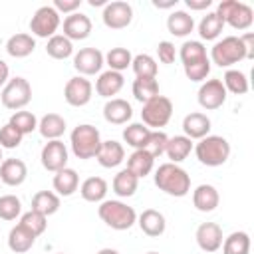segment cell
Returning <instances> with one entry per match:
<instances>
[{
  "mask_svg": "<svg viewBox=\"0 0 254 254\" xmlns=\"http://www.w3.org/2000/svg\"><path fill=\"white\" fill-rule=\"evenodd\" d=\"M131 69L135 71L137 77H157V60L149 54H137L133 56Z\"/></svg>",
  "mask_w": 254,
  "mask_h": 254,
  "instance_id": "b9f144b4",
  "label": "cell"
},
{
  "mask_svg": "<svg viewBox=\"0 0 254 254\" xmlns=\"http://www.w3.org/2000/svg\"><path fill=\"white\" fill-rule=\"evenodd\" d=\"M131 91L137 101L145 103V101L153 99L155 95H159V81H157V77H135Z\"/></svg>",
  "mask_w": 254,
  "mask_h": 254,
  "instance_id": "8d00e7d4",
  "label": "cell"
},
{
  "mask_svg": "<svg viewBox=\"0 0 254 254\" xmlns=\"http://www.w3.org/2000/svg\"><path fill=\"white\" fill-rule=\"evenodd\" d=\"M52 185H54V190L58 196H71L79 189V175L73 169L64 167L62 171L54 173Z\"/></svg>",
  "mask_w": 254,
  "mask_h": 254,
  "instance_id": "cb8c5ba5",
  "label": "cell"
},
{
  "mask_svg": "<svg viewBox=\"0 0 254 254\" xmlns=\"http://www.w3.org/2000/svg\"><path fill=\"white\" fill-rule=\"evenodd\" d=\"M151 129L145 127L143 123H129L125 129H123V141L133 147V149H143L147 137H149Z\"/></svg>",
  "mask_w": 254,
  "mask_h": 254,
  "instance_id": "60d3db41",
  "label": "cell"
},
{
  "mask_svg": "<svg viewBox=\"0 0 254 254\" xmlns=\"http://www.w3.org/2000/svg\"><path fill=\"white\" fill-rule=\"evenodd\" d=\"M103 65H105V58L103 52L97 48H81L79 52L73 54V69L83 77L101 73Z\"/></svg>",
  "mask_w": 254,
  "mask_h": 254,
  "instance_id": "4fadbf2b",
  "label": "cell"
},
{
  "mask_svg": "<svg viewBox=\"0 0 254 254\" xmlns=\"http://www.w3.org/2000/svg\"><path fill=\"white\" fill-rule=\"evenodd\" d=\"M157 56H159V62L161 64H173L175 62V58H177V50H175V44L173 42H169V40H163V42H159V46H157Z\"/></svg>",
  "mask_w": 254,
  "mask_h": 254,
  "instance_id": "681fc988",
  "label": "cell"
},
{
  "mask_svg": "<svg viewBox=\"0 0 254 254\" xmlns=\"http://www.w3.org/2000/svg\"><path fill=\"white\" fill-rule=\"evenodd\" d=\"M153 181L159 190L169 196H187L190 192V175L177 163H163L153 175Z\"/></svg>",
  "mask_w": 254,
  "mask_h": 254,
  "instance_id": "6da1fadb",
  "label": "cell"
},
{
  "mask_svg": "<svg viewBox=\"0 0 254 254\" xmlns=\"http://www.w3.org/2000/svg\"><path fill=\"white\" fill-rule=\"evenodd\" d=\"M105 58V65H109L111 71H123L127 67H131V62H133V56L127 48H111L107 54H103Z\"/></svg>",
  "mask_w": 254,
  "mask_h": 254,
  "instance_id": "f35d334b",
  "label": "cell"
},
{
  "mask_svg": "<svg viewBox=\"0 0 254 254\" xmlns=\"http://www.w3.org/2000/svg\"><path fill=\"white\" fill-rule=\"evenodd\" d=\"M103 117L111 125H125L133 117V107H131V103L127 99L113 97V99H107L105 101V105H103Z\"/></svg>",
  "mask_w": 254,
  "mask_h": 254,
  "instance_id": "e0dca14e",
  "label": "cell"
},
{
  "mask_svg": "<svg viewBox=\"0 0 254 254\" xmlns=\"http://www.w3.org/2000/svg\"><path fill=\"white\" fill-rule=\"evenodd\" d=\"M167 141H169V135H167L165 131H151L149 137H147V141H145V145H143V149H145L153 159H157V157L165 155Z\"/></svg>",
  "mask_w": 254,
  "mask_h": 254,
  "instance_id": "bcb514c9",
  "label": "cell"
},
{
  "mask_svg": "<svg viewBox=\"0 0 254 254\" xmlns=\"http://www.w3.org/2000/svg\"><path fill=\"white\" fill-rule=\"evenodd\" d=\"M101 20L111 30H123L133 22V6L125 0H113L103 6Z\"/></svg>",
  "mask_w": 254,
  "mask_h": 254,
  "instance_id": "30bf717a",
  "label": "cell"
},
{
  "mask_svg": "<svg viewBox=\"0 0 254 254\" xmlns=\"http://www.w3.org/2000/svg\"><path fill=\"white\" fill-rule=\"evenodd\" d=\"M69 145H71V153L81 159H95L99 147H101V133L97 127L89 125V123H81L77 127H73V131L69 133Z\"/></svg>",
  "mask_w": 254,
  "mask_h": 254,
  "instance_id": "277c9868",
  "label": "cell"
},
{
  "mask_svg": "<svg viewBox=\"0 0 254 254\" xmlns=\"http://www.w3.org/2000/svg\"><path fill=\"white\" fill-rule=\"evenodd\" d=\"M185 4L189 10L200 12V10H208L212 6V0H185Z\"/></svg>",
  "mask_w": 254,
  "mask_h": 254,
  "instance_id": "f5cc1de1",
  "label": "cell"
},
{
  "mask_svg": "<svg viewBox=\"0 0 254 254\" xmlns=\"http://www.w3.org/2000/svg\"><path fill=\"white\" fill-rule=\"evenodd\" d=\"M113 192L119 196V198H129L137 192V187H139V179L129 171V169H121L115 177H113Z\"/></svg>",
  "mask_w": 254,
  "mask_h": 254,
  "instance_id": "4dcf8cb0",
  "label": "cell"
},
{
  "mask_svg": "<svg viewBox=\"0 0 254 254\" xmlns=\"http://www.w3.org/2000/svg\"><path fill=\"white\" fill-rule=\"evenodd\" d=\"M97 254H119V252H117L115 248H101Z\"/></svg>",
  "mask_w": 254,
  "mask_h": 254,
  "instance_id": "9f6ffc18",
  "label": "cell"
},
{
  "mask_svg": "<svg viewBox=\"0 0 254 254\" xmlns=\"http://www.w3.org/2000/svg\"><path fill=\"white\" fill-rule=\"evenodd\" d=\"M173 117V101L167 95H155L153 99L143 103L141 109V123L145 127H149L151 131H161V127H165Z\"/></svg>",
  "mask_w": 254,
  "mask_h": 254,
  "instance_id": "8992f818",
  "label": "cell"
},
{
  "mask_svg": "<svg viewBox=\"0 0 254 254\" xmlns=\"http://www.w3.org/2000/svg\"><path fill=\"white\" fill-rule=\"evenodd\" d=\"M183 69H185L187 79H190V81H200V83H202V81L208 77V73H210V60H208V58L198 60V62H194V64L183 65Z\"/></svg>",
  "mask_w": 254,
  "mask_h": 254,
  "instance_id": "7dc6e473",
  "label": "cell"
},
{
  "mask_svg": "<svg viewBox=\"0 0 254 254\" xmlns=\"http://www.w3.org/2000/svg\"><path fill=\"white\" fill-rule=\"evenodd\" d=\"M8 123L14 125L22 135H28V133H32V131L38 129V117H36L32 111H26V109L14 111Z\"/></svg>",
  "mask_w": 254,
  "mask_h": 254,
  "instance_id": "ee69618b",
  "label": "cell"
},
{
  "mask_svg": "<svg viewBox=\"0 0 254 254\" xmlns=\"http://www.w3.org/2000/svg\"><path fill=\"white\" fill-rule=\"evenodd\" d=\"M67 147L62 139H54V141H48L44 147H42V153H40V161H42V167L50 173H58L62 171L64 167H67Z\"/></svg>",
  "mask_w": 254,
  "mask_h": 254,
  "instance_id": "5bb4252c",
  "label": "cell"
},
{
  "mask_svg": "<svg viewBox=\"0 0 254 254\" xmlns=\"http://www.w3.org/2000/svg\"><path fill=\"white\" fill-rule=\"evenodd\" d=\"M20 226H24L28 232H32L36 238L40 236V234H44L46 232V228H48V216H44V214H40V212H36V210H28V212H24L22 216H20V222H18Z\"/></svg>",
  "mask_w": 254,
  "mask_h": 254,
  "instance_id": "7bdbcfd3",
  "label": "cell"
},
{
  "mask_svg": "<svg viewBox=\"0 0 254 254\" xmlns=\"http://www.w3.org/2000/svg\"><path fill=\"white\" fill-rule=\"evenodd\" d=\"M2 161H4V157H2V147H0V165H2Z\"/></svg>",
  "mask_w": 254,
  "mask_h": 254,
  "instance_id": "680465c9",
  "label": "cell"
},
{
  "mask_svg": "<svg viewBox=\"0 0 254 254\" xmlns=\"http://www.w3.org/2000/svg\"><path fill=\"white\" fill-rule=\"evenodd\" d=\"M0 185H2V183H0Z\"/></svg>",
  "mask_w": 254,
  "mask_h": 254,
  "instance_id": "6125c7cd",
  "label": "cell"
},
{
  "mask_svg": "<svg viewBox=\"0 0 254 254\" xmlns=\"http://www.w3.org/2000/svg\"><path fill=\"white\" fill-rule=\"evenodd\" d=\"M58 254H64V252H58Z\"/></svg>",
  "mask_w": 254,
  "mask_h": 254,
  "instance_id": "94428289",
  "label": "cell"
},
{
  "mask_svg": "<svg viewBox=\"0 0 254 254\" xmlns=\"http://www.w3.org/2000/svg\"><path fill=\"white\" fill-rule=\"evenodd\" d=\"M167 30L175 38H187L194 30V18L185 10H175L167 18Z\"/></svg>",
  "mask_w": 254,
  "mask_h": 254,
  "instance_id": "83f0119b",
  "label": "cell"
},
{
  "mask_svg": "<svg viewBox=\"0 0 254 254\" xmlns=\"http://www.w3.org/2000/svg\"><path fill=\"white\" fill-rule=\"evenodd\" d=\"M107 181L103 177H87L79 185V194L87 202H103L107 196Z\"/></svg>",
  "mask_w": 254,
  "mask_h": 254,
  "instance_id": "4316f807",
  "label": "cell"
},
{
  "mask_svg": "<svg viewBox=\"0 0 254 254\" xmlns=\"http://www.w3.org/2000/svg\"><path fill=\"white\" fill-rule=\"evenodd\" d=\"M145 254H159V252H145Z\"/></svg>",
  "mask_w": 254,
  "mask_h": 254,
  "instance_id": "91938a15",
  "label": "cell"
},
{
  "mask_svg": "<svg viewBox=\"0 0 254 254\" xmlns=\"http://www.w3.org/2000/svg\"><path fill=\"white\" fill-rule=\"evenodd\" d=\"M155 167V159L145 151V149H135L129 157H127V169L137 177V179H145L147 175H151Z\"/></svg>",
  "mask_w": 254,
  "mask_h": 254,
  "instance_id": "f546056e",
  "label": "cell"
},
{
  "mask_svg": "<svg viewBox=\"0 0 254 254\" xmlns=\"http://www.w3.org/2000/svg\"><path fill=\"white\" fill-rule=\"evenodd\" d=\"M196 159L204 167H220L230 157V143L222 135H206L192 147Z\"/></svg>",
  "mask_w": 254,
  "mask_h": 254,
  "instance_id": "3957f363",
  "label": "cell"
},
{
  "mask_svg": "<svg viewBox=\"0 0 254 254\" xmlns=\"http://www.w3.org/2000/svg\"><path fill=\"white\" fill-rule=\"evenodd\" d=\"M192 204L198 212H212L216 210V206L220 204V194L216 190V187L202 183L192 190Z\"/></svg>",
  "mask_w": 254,
  "mask_h": 254,
  "instance_id": "603a6c76",
  "label": "cell"
},
{
  "mask_svg": "<svg viewBox=\"0 0 254 254\" xmlns=\"http://www.w3.org/2000/svg\"><path fill=\"white\" fill-rule=\"evenodd\" d=\"M60 26H62V16L56 12L54 6H48V4L46 6H40L34 12L32 20H30V32L36 38L50 40L52 36H56V32L60 30Z\"/></svg>",
  "mask_w": 254,
  "mask_h": 254,
  "instance_id": "9c48e42d",
  "label": "cell"
},
{
  "mask_svg": "<svg viewBox=\"0 0 254 254\" xmlns=\"http://www.w3.org/2000/svg\"><path fill=\"white\" fill-rule=\"evenodd\" d=\"M89 4H91V6H105L107 2H105V0H89Z\"/></svg>",
  "mask_w": 254,
  "mask_h": 254,
  "instance_id": "6f0895ef",
  "label": "cell"
},
{
  "mask_svg": "<svg viewBox=\"0 0 254 254\" xmlns=\"http://www.w3.org/2000/svg\"><path fill=\"white\" fill-rule=\"evenodd\" d=\"M91 28H93V24H91L89 16L83 12H73L64 18V36L69 42H79V40L89 38Z\"/></svg>",
  "mask_w": 254,
  "mask_h": 254,
  "instance_id": "2e32d148",
  "label": "cell"
},
{
  "mask_svg": "<svg viewBox=\"0 0 254 254\" xmlns=\"http://www.w3.org/2000/svg\"><path fill=\"white\" fill-rule=\"evenodd\" d=\"M175 4H177V0H169V2H159V0H153V6H155V8H163V10H165V8H173Z\"/></svg>",
  "mask_w": 254,
  "mask_h": 254,
  "instance_id": "11a10c76",
  "label": "cell"
},
{
  "mask_svg": "<svg viewBox=\"0 0 254 254\" xmlns=\"http://www.w3.org/2000/svg\"><path fill=\"white\" fill-rule=\"evenodd\" d=\"M214 12L222 18L224 24H228L234 30H248L254 22V10L246 2L222 0V2H218Z\"/></svg>",
  "mask_w": 254,
  "mask_h": 254,
  "instance_id": "52a82bcc",
  "label": "cell"
},
{
  "mask_svg": "<svg viewBox=\"0 0 254 254\" xmlns=\"http://www.w3.org/2000/svg\"><path fill=\"white\" fill-rule=\"evenodd\" d=\"M54 8H56V12L62 16V14H73V12H77L79 10V6H81V0H54V4H52Z\"/></svg>",
  "mask_w": 254,
  "mask_h": 254,
  "instance_id": "f907efd6",
  "label": "cell"
},
{
  "mask_svg": "<svg viewBox=\"0 0 254 254\" xmlns=\"http://www.w3.org/2000/svg\"><path fill=\"white\" fill-rule=\"evenodd\" d=\"M179 58H181L183 65H189V64H194L198 60H204L208 56H206V48L200 40H187L179 50Z\"/></svg>",
  "mask_w": 254,
  "mask_h": 254,
  "instance_id": "ab89813d",
  "label": "cell"
},
{
  "mask_svg": "<svg viewBox=\"0 0 254 254\" xmlns=\"http://www.w3.org/2000/svg\"><path fill=\"white\" fill-rule=\"evenodd\" d=\"M93 97V85L87 77L83 75H75L69 77L65 87H64V99L67 101V105L71 107H83L91 101Z\"/></svg>",
  "mask_w": 254,
  "mask_h": 254,
  "instance_id": "7c38bea8",
  "label": "cell"
},
{
  "mask_svg": "<svg viewBox=\"0 0 254 254\" xmlns=\"http://www.w3.org/2000/svg\"><path fill=\"white\" fill-rule=\"evenodd\" d=\"M8 79H10V67L4 60H0V87H4L8 83Z\"/></svg>",
  "mask_w": 254,
  "mask_h": 254,
  "instance_id": "db71d44e",
  "label": "cell"
},
{
  "mask_svg": "<svg viewBox=\"0 0 254 254\" xmlns=\"http://www.w3.org/2000/svg\"><path fill=\"white\" fill-rule=\"evenodd\" d=\"M228 93L222 85L220 79L212 77V79H204L198 87V93H196V99H198V105L206 111H214V109H220L226 101Z\"/></svg>",
  "mask_w": 254,
  "mask_h": 254,
  "instance_id": "8fae6325",
  "label": "cell"
},
{
  "mask_svg": "<svg viewBox=\"0 0 254 254\" xmlns=\"http://www.w3.org/2000/svg\"><path fill=\"white\" fill-rule=\"evenodd\" d=\"M194 238H196L198 248H200L202 252H208V254L220 250L222 240H224L222 228H220V224H216V222H202V224H198V228H196V232H194Z\"/></svg>",
  "mask_w": 254,
  "mask_h": 254,
  "instance_id": "9a60e30c",
  "label": "cell"
},
{
  "mask_svg": "<svg viewBox=\"0 0 254 254\" xmlns=\"http://www.w3.org/2000/svg\"><path fill=\"white\" fill-rule=\"evenodd\" d=\"M220 81H222L226 93L230 91V93H234V95H244V93H248V89H250L248 77H246V73L240 71V69H226V73H224V77H222Z\"/></svg>",
  "mask_w": 254,
  "mask_h": 254,
  "instance_id": "74e56055",
  "label": "cell"
},
{
  "mask_svg": "<svg viewBox=\"0 0 254 254\" xmlns=\"http://www.w3.org/2000/svg\"><path fill=\"white\" fill-rule=\"evenodd\" d=\"M137 224H139L141 232L147 234V236H151V238H159V236L167 230L165 214L159 212L157 208H145V210L137 216Z\"/></svg>",
  "mask_w": 254,
  "mask_h": 254,
  "instance_id": "ffe728a7",
  "label": "cell"
},
{
  "mask_svg": "<svg viewBox=\"0 0 254 254\" xmlns=\"http://www.w3.org/2000/svg\"><path fill=\"white\" fill-rule=\"evenodd\" d=\"M65 119L60 113H46L42 119H38V131L46 141L60 139L65 133Z\"/></svg>",
  "mask_w": 254,
  "mask_h": 254,
  "instance_id": "484cf974",
  "label": "cell"
},
{
  "mask_svg": "<svg viewBox=\"0 0 254 254\" xmlns=\"http://www.w3.org/2000/svg\"><path fill=\"white\" fill-rule=\"evenodd\" d=\"M222 30H224V22H222V18L216 12H208L198 22V36H200V40L212 42V40H216L222 34Z\"/></svg>",
  "mask_w": 254,
  "mask_h": 254,
  "instance_id": "836d02e7",
  "label": "cell"
},
{
  "mask_svg": "<svg viewBox=\"0 0 254 254\" xmlns=\"http://www.w3.org/2000/svg\"><path fill=\"white\" fill-rule=\"evenodd\" d=\"M28 177V167L22 159H4L0 165V183L8 187H20Z\"/></svg>",
  "mask_w": 254,
  "mask_h": 254,
  "instance_id": "7402d4cb",
  "label": "cell"
},
{
  "mask_svg": "<svg viewBox=\"0 0 254 254\" xmlns=\"http://www.w3.org/2000/svg\"><path fill=\"white\" fill-rule=\"evenodd\" d=\"M99 218L113 230H129L137 222V212L133 206H129L123 200L115 198H105L97 206Z\"/></svg>",
  "mask_w": 254,
  "mask_h": 254,
  "instance_id": "7a4b0ae2",
  "label": "cell"
},
{
  "mask_svg": "<svg viewBox=\"0 0 254 254\" xmlns=\"http://www.w3.org/2000/svg\"><path fill=\"white\" fill-rule=\"evenodd\" d=\"M46 54L54 60H67L73 56V42H69L64 34H56L48 40Z\"/></svg>",
  "mask_w": 254,
  "mask_h": 254,
  "instance_id": "d590c367",
  "label": "cell"
},
{
  "mask_svg": "<svg viewBox=\"0 0 254 254\" xmlns=\"http://www.w3.org/2000/svg\"><path fill=\"white\" fill-rule=\"evenodd\" d=\"M18 216H22V200L16 194H2L0 196V218L16 220Z\"/></svg>",
  "mask_w": 254,
  "mask_h": 254,
  "instance_id": "f6af8a7d",
  "label": "cell"
},
{
  "mask_svg": "<svg viewBox=\"0 0 254 254\" xmlns=\"http://www.w3.org/2000/svg\"><path fill=\"white\" fill-rule=\"evenodd\" d=\"M22 139H24V135L14 125L6 123V125L0 127V147L2 149H16V147H20Z\"/></svg>",
  "mask_w": 254,
  "mask_h": 254,
  "instance_id": "c3c4849f",
  "label": "cell"
},
{
  "mask_svg": "<svg viewBox=\"0 0 254 254\" xmlns=\"http://www.w3.org/2000/svg\"><path fill=\"white\" fill-rule=\"evenodd\" d=\"M210 117L206 113H200V111H192L189 115H185L183 119V131H185V137H189L190 141H198L206 135H210Z\"/></svg>",
  "mask_w": 254,
  "mask_h": 254,
  "instance_id": "ac0fdd59",
  "label": "cell"
},
{
  "mask_svg": "<svg viewBox=\"0 0 254 254\" xmlns=\"http://www.w3.org/2000/svg\"><path fill=\"white\" fill-rule=\"evenodd\" d=\"M123 85H125L123 73L107 69V71H101L97 75V79H95V93L105 97V99H113L123 89Z\"/></svg>",
  "mask_w": 254,
  "mask_h": 254,
  "instance_id": "44dd1931",
  "label": "cell"
},
{
  "mask_svg": "<svg viewBox=\"0 0 254 254\" xmlns=\"http://www.w3.org/2000/svg\"><path fill=\"white\" fill-rule=\"evenodd\" d=\"M36 242V236L32 232H28L24 226L16 224L10 228L8 232V248L14 252V254H24L28 252Z\"/></svg>",
  "mask_w": 254,
  "mask_h": 254,
  "instance_id": "d6a6232c",
  "label": "cell"
},
{
  "mask_svg": "<svg viewBox=\"0 0 254 254\" xmlns=\"http://www.w3.org/2000/svg\"><path fill=\"white\" fill-rule=\"evenodd\" d=\"M222 254H250V234L244 230H234L222 240Z\"/></svg>",
  "mask_w": 254,
  "mask_h": 254,
  "instance_id": "e575fe53",
  "label": "cell"
},
{
  "mask_svg": "<svg viewBox=\"0 0 254 254\" xmlns=\"http://www.w3.org/2000/svg\"><path fill=\"white\" fill-rule=\"evenodd\" d=\"M60 196L54 192V190H38L34 196H32V210L44 214V216H52L60 210Z\"/></svg>",
  "mask_w": 254,
  "mask_h": 254,
  "instance_id": "1f68e13d",
  "label": "cell"
},
{
  "mask_svg": "<svg viewBox=\"0 0 254 254\" xmlns=\"http://www.w3.org/2000/svg\"><path fill=\"white\" fill-rule=\"evenodd\" d=\"M192 147H194V143H192L189 137H185V135H175V137H169L165 155L169 157V163H177V165H179V163H183V161L190 155Z\"/></svg>",
  "mask_w": 254,
  "mask_h": 254,
  "instance_id": "f1b7e54d",
  "label": "cell"
},
{
  "mask_svg": "<svg viewBox=\"0 0 254 254\" xmlns=\"http://www.w3.org/2000/svg\"><path fill=\"white\" fill-rule=\"evenodd\" d=\"M210 64H216L218 67H230L242 60H246V50L242 46L240 36H224L222 40L214 42L210 48Z\"/></svg>",
  "mask_w": 254,
  "mask_h": 254,
  "instance_id": "5b68a950",
  "label": "cell"
},
{
  "mask_svg": "<svg viewBox=\"0 0 254 254\" xmlns=\"http://www.w3.org/2000/svg\"><path fill=\"white\" fill-rule=\"evenodd\" d=\"M34 50H36V38L32 34H26V32H20V34L10 36L8 42H6L8 56H12L16 60L28 58L30 54H34Z\"/></svg>",
  "mask_w": 254,
  "mask_h": 254,
  "instance_id": "d4e9b609",
  "label": "cell"
},
{
  "mask_svg": "<svg viewBox=\"0 0 254 254\" xmlns=\"http://www.w3.org/2000/svg\"><path fill=\"white\" fill-rule=\"evenodd\" d=\"M240 40H242V46L246 50V60H252L254 58V34L246 32V34L240 36Z\"/></svg>",
  "mask_w": 254,
  "mask_h": 254,
  "instance_id": "816d5d0a",
  "label": "cell"
},
{
  "mask_svg": "<svg viewBox=\"0 0 254 254\" xmlns=\"http://www.w3.org/2000/svg\"><path fill=\"white\" fill-rule=\"evenodd\" d=\"M95 159L103 169H115L125 161V147L115 139L101 141V147H99Z\"/></svg>",
  "mask_w": 254,
  "mask_h": 254,
  "instance_id": "d6986e66",
  "label": "cell"
},
{
  "mask_svg": "<svg viewBox=\"0 0 254 254\" xmlns=\"http://www.w3.org/2000/svg\"><path fill=\"white\" fill-rule=\"evenodd\" d=\"M0 101L6 109L10 111H20L24 109L30 101H32V85L26 77L22 75H16V77H10L8 83L2 87V93H0Z\"/></svg>",
  "mask_w": 254,
  "mask_h": 254,
  "instance_id": "ba28073f",
  "label": "cell"
}]
</instances>
